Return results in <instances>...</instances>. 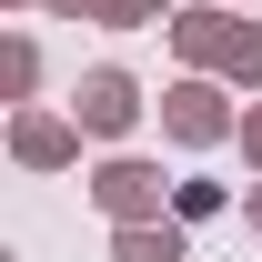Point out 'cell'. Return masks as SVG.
Returning a JSON list of instances; mask_svg holds the SVG:
<instances>
[{
	"instance_id": "4",
	"label": "cell",
	"mask_w": 262,
	"mask_h": 262,
	"mask_svg": "<svg viewBox=\"0 0 262 262\" xmlns=\"http://www.w3.org/2000/svg\"><path fill=\"white\" fill-rule=\"evenodd\" d=\"M91 202L111 222H162V162H141V151H111L91 171Z\"/></svg>"
},
{
	"instance_id": "10",
	"label": "cell",
	"mask_w": 262,
	"mask_h": 262,
	"mask_svg": "<svg viewBox=\"0 0 262 262\" xmlns=\"http://www.w3.org/2000/svg\"><path fill=\"white\" fill-rule=\"evenodd\" d=\"M242 162L262 171V101H242Z\"/></svg>"
},
{
	"instance_id": "8",
	"label": "cell",
	"mask_w": 262,
	"mask_h": 262,
	"mask_svg": "<svg viewBox=\"0 0 262 262\" xmlns=\"http://www.w3.org/2000/svg\"><path fill=\"white\" fill-rule=\"evenodd\" d=\"M101 20L111 31H151V20H171V0H101Z\"/></svg>"
},
{
	"instance_id": "3",
	"label": "cell",
	"mask_w": 262,
	"mask_h": 262,
	"mask_svg": "<svg viewBox=\"0 0 262 262\" xmlns=\"http://www.w3.org/2000/svg\"><path fill=\"white\" fill-rule=\"evenodd\" d=\"M151 101H141V81H131L121 61H101V71H81V91H71V121L91 131V141H121L131 121H141Z\"/></svg>"
},
{
	"instance_id": "1",
	"label": "cell",
	"mask_w": 262,
	"mask_h": 262,
	"mask_svg": "<svg viewBox=\"0 0 262 262\" xmlns=\"http://www.w3.org/2000/svg\"><path fill=\"white\" fill-rule=\"evenodd\" d=\"M171 51H182V71H212L232 91H262V20H232L222 0L171 10Z\"/></svg>"
},
{
	"instance_id": "2",
	"label": "cell",
	"mask_w": 262,
	"mask_h": 262,
	"mask_svg": "<svg viewBox=\"0 0 262 262\" xmlns=\"http://www.w3.org/2000/svg\"><path fill=\"white\" fill-rule=\"evenodd\" d=\"M162 131L182 141V151H212V141H232L242 131V111H232V81H212V71H182L162 91Z\"/></svg>"
},
{
	"instance_id": "7",
	"label": "cell",
	"mask_w": 262,
	"mask_h": 262,
	"mask_svg": "<svg viewBox=\"0 0 262 262\" xmlns=\"http://www.w3.org/2000/svg\"><path fill=\"white\" fill-rule=\"evenodd\" d=\"M0 91H10V101L40 91V40H31V31H10V51H0Z\"/></svg>"
},
{
	"instance_id": "11",
	"label": "cell",
	"mask_w": 262,
	"mask_h": 262,
	"mask_svg": "<svg viewBox=\"0 0 262 262\" xmlns=\"http://www.w3.org/2000/svg\"><path fill=\"white\" fill-rule=\"evenodd\" d=\"M51 20H101V0H40Z\"/></svg>"
},
{
	"instance_id": "12",
	"label": "cell",
	"mask_w": 262,
	"mask_h": 262,
	"mask_svg": "<svg viewBox=\"0 0 262 262\" xmlns=\"http://www.w3.org/2000/svg\"><path fill=\"white\" fill-rule=\"evenodd\" d=\"M242 222H252V232H262V182H252V192H242Z\"/></svg>"
},
{
	"instance_id": "5",
	"label": "cell",
	"mask_w": 262,
	"mask_h": 262,
	"mask_svg": "<svg viewBox=\"0 0 262 262\" xmlns=\"http://www.w3.org/2000/svg\"><path fill=\"white\" fill-rule=\"evenodd\" d=\"M81 141H91V131L71 121V111H31V101L10 111V162H20V171H71Z\"/></svg>"
},
{
	"instance_id": "9",
	"label": "cell",
	"mask_w": 262,
	"mask_h": 262,
	"mask_svg": "<svg viewBox=\"0 0 262 262\" xmlns=\"http://www.w3.org/2000/svg\"><path fill=\"white\" fill-rule=\"evenodd\" d=\"M171 212H182V222H212V212H222V182H171Z\"/></svg>"
},
{
	"instance_id": "13",
	"label": "cell",
	"mask_w": 262,
	"mask_h": 262,
	"mask_svg": "<svg viewBox=\"0 0 262 262\" xmlns=\"http://www.w3.org/2000/svg\"><path fill=\"white\" fill-rule=\"evenodd\" d=\"M10 10H40V0H10Z\"/></svg>"
},
{
	"instance_id": "6",
	"label": "cell",
	"mask_w": 262,
	"mask_h": 262,
	"mask_svg": "<svg viewBox=\"0 0 262 262\" xmlns=\"http://www.w3.org/2000/svg\"><path fill=\"white\" fill-rule=\"evenodd\" d=\"M192 242H182V212H162V222H111V262H182Z\"/></svg>"
}]
</instances>
